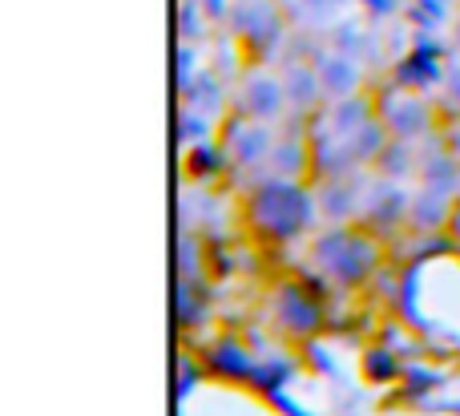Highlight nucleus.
I'll return each mask as SVG.
<instances>
[{
    "instance_id": "obj_1",
    "label": "nucleus",
    "mask_w": 460,
    "mask_h": 416,
    "mask_svg": "<svg viewBox=\"0 0 460 416\" xmlns=\"http://www.w3.org/2000/svg\"><path fill=\"white\" fill-rule=\"evenodd\" d=\"M319 199L299 178H267L246 199V223L267 243H291L315 223Z\"/></svg>"
},
{
    "instance_id": "obj_2",
    "label": "nucleus",
    "mask_w": 460,
    "mask_h": 416,
    "mask_svg": "<svg viewBox=\"0 0 460 416\" xmlns=\"http://www.w3.org/2000/svg\"><path fill=\"white\" fill-rule=\"evenodd\" d=\"M311 259H315V267L332 283H340V288H356V283H364L367 275L376 271L380 251H376V239H367V235L356 231V226H332L327 235L315 239Z\"/></svg>"
},
{
    "instance_id": "obj_3",
    "label": "nucleus",
    "mask_w": 460,
    "mask_h": 416,
    "mask_svg": "<svg viewBox=\"0 0 460 416\" xmlns=\"http://www.w3.org/2000/svg\"><path fill=\"white\" fill-rule=\"evenodd\" d=\"M380 121L388 126V134L396 142H416L420 134L432 129V105L424 102L416 89H392L380 105H376Z\"/></svg>"
},
{
    "instance_id": "obj_4",
    "label": "nucleus",
    "mask_w": 460,
    "mask_h": 416,
    "mask_svg": "<svg viewBox=\"0 0 460 416\" xmlns=\"http://www.w3.org/2000/svg\"><path fill=\"white\" fill-rule=\"evenodd\" d=\"M270 150H275V134H270L267 121H254L238 113L234 121L223 129V154L230 158V166L251 170L259 162H270Z\"/></svg>"
},
{
    "instance_id": "obj_5",
    "label": "nucleus",
    "mask_w": 460,
    "mask_h": 416,
    "mask_svg": "<svg viewBox=\"0 0 460 416\" xmlns=\"http://www.w3.org/2000/svg\"><path fill=\"white\" fill-rule=\"evenodd\" d=\"M238 113L243 118H254V121H275L279 113L287 110V89H283V77L267 69H251L238 85Z\"/></svg>"
},
{
    "instance_id": "obj_6",
    "label": "nucleus",
    "mask_w": 460,
    "mask_h": 416,
    "mask_svg": "<svg viewBox=\"0 0 460 416\" xmlns=\"http://www.w3.org/2000/svg\"><path fill=\"white\" fill-rule=\"evenodd\" d=\"M275 315L283 320L287 332H295V336H307V332H315L319 323H323V307H319V299L311 296L303 283H283V288H279Z\"/></svg>"
},
{
    "instance_id": "obj_7",
    "label": "nucleus",
    "mask_w": 460,
    "mask_h": 416,
    "mask_svg": "<svg viewBox=\"0 0 460 416\" xmlns=\"http://www.w3.org/2000/svg\"><path fill=\"white\" fill-rule=\"evenodd\" d=\"M416 174H420L424 190H437V194H448V199H460V162L453 158V150H445V146L420 154Z\"/></svg>"
},
{
    "instance_id": "obj_8",
    "label": "nucleus",
    "mask_w": 460,
    "mask_h": 416,
    "mask_svg": "<svg viewBox=\"0 0 460 416\" xmlns=\"http://www.w3.org/2000/svg\"><path fill=\"white\" fill-rule=\"evenodd\" d=\"M283 89H287V110H295L299 118H307V110H315L323 93V81H319V69L307 61H291L283 69Z\"/></svg>"
},
{
    "instance_id": "obj_9",
    "label": "nucleus",
    "mask_w": 460,
    "mask_h": 416,
    "mask_svg": "<svg viewBox=\"0 0 460 416\" xmlns=\"http://www.w3.org/2000/svg\"><path fill=\"white\" fill-rule=\"evenodd\" d=\"M453 199L448 194H437V190H416L412 199H408V223L416 226V231H448V223H453Z\"/></svg>"
},
{
    "instance_id": "obj_10",
    "label": "nucleus",
    "mask_w": 460,
    "mask_h": 416,
    "mask_svg": "<svg viewBox=\"0 0 460 416\" xmlns=\"http://www.w3.org/2000/svg\"><path fill=\"white\" fill-rule=\"evenodd\" d=\"M315 69H319V81H323V93L332 97V102L356 97V89H359V65L351 61V57L327 53V57H319Z\"/></svg>"
},
{
    "instance_id": "obj_11",
    "label": "nucleus",
    "mask_w": 460,
    "mask_h": 416,
    "mask_svg": "<svg viewBox=\"0 0 460 416\" xmlns=\"http://www.w3.org/2000/svg\"><path fill=\"white\" fill-rule=\"evenodd\" d=\"M291 142H275V150H270V178H295L291 174V150H287ZM295 166H299V174H311V137H299L295 142Z\"/></svg>"
},
{
    "instance_id": "obj_12",
    "label": "nucleus",
    "mask_w": 460,
    "mask_h": 416,
    "mask_svg": "<svg viewBox=\"0 0 460 416\" xmlns=\"http://www.w3.org/2000/svg\"><path fill=\"white\" fill-rule=\"evenodd\" d=\"M445 97H448V105L460 113V65H453V69L445 73Z\"/></svg>"
},
{
    "instance_id": "obj_13",
    "label": "nucleus",
    "mask_w": 460,
    "mask_h": 416,
    "mask_svg": "<svg viewBox=\"0 0 460 416\" xmlns=\"http://www.w3.org/2000/svg\"><path fill=\"white\" fill-rule=\"evenodd\" d=\"M448 235H453V243L460 247V207L453 210V223H448Z\"/></svg>"
}]
</instances>
